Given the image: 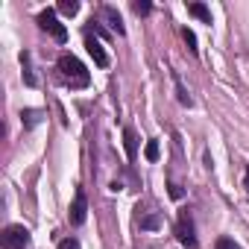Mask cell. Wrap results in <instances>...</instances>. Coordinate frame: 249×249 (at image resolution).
<instances>
[{
	"label": "cell",
	"mask_w": 249,
	"mask_h": 249,
	"mask_svg": "<svg viewBox=\"0 0 249 249\" xmlns=\"http://www.w3.org/2000/svg\"><path fill=\"white\" fill-rule=\"evenodd\" d=\"M56 65H59V73H62V79H65V82H71V88H85V85L91 82V73L85 71V65H82L76 56H71V53H62Z\"/></svg>",
	"instance_id": "6da1fadb"
},
{
	"label": "cell",
	"mask_w": 249,
	"mask_h": 249,
	"mask_svg": "<svg viewBox=\"0 0 249 249\" xmlns=\"http://www.w3.org/2000/svg\"><path fill=\"white\" fill-rule=\"evenodd\" d=\"M176 237H179V243L188 246V249H196V246H199V240H196V234H194V217H191V211H182V214H179V220H176Z\"/></svg>",
	"instance_id": "7a4b0ae2"
},
{
	"label": "cell",
	"mask_w": 249,
	"mask_h": 249,
	"mask_svg": "<svg viewBox=\"0 0 249 249\" xmlns=\"http://www.w3.org/2000/svg\"><path fill=\"white\" fill-rule=\"evenodd\" d=\"M38 27H41L44 33H50L59 44H65V41H68V30L59 24V18H56V12H53V9H44V12L38 15Z\"/></svg>",
	"instance_id": "3957f363"
},
{
	"label": "cell",
	"mask_w": 249,
	"mask_h": 249,
	"mask_svg": "<svg viewBox=\"0 0 249 249\" xmlns=\"http://www.w3.org/2000/svg\"><path fill=\"white\" fill-rule=\"evenodd\" d=\"M3 246L6 249H27L30 246V229L27 226H6L3 229Z\"/></svg>",
	"instance_id": "277c9868"
},
{
	"label": "cell",
	"mask_w": 249,
	"mask_h": 249,
	"mask_svg": "<svg viewBox=\"0 0 249 249\" xmlns=\"http://www.w3.org/2000/svg\"><path fill=\"white\" fill-rule=\"evenodd\" d=\"M85 47H88V53H91V59H94L97 68H108V53L103 50V44H100L91 33H85Z\"/></svg>",
	"instance_id": "5b68a950"
},
{
	"label": "cell",
	"mask_w": 249,
	"mask_h": 249,
	"mask_svg": "<svg viewBox=\"0 0 249 249\" xmlns=\"http://www.w3.org/2000/svg\"><path fill=\"white\" fill-rule=\"evenodd\" d=\"M85 217H88V199H85V194H82V191H76L73 205H71V223H73V226H82V223H85Z\"/></svg>",
	"instance_id": "8992f818"
},
{
	"label": "cell",
	"mask_w": 249,
	"mask_h": 249,
	"mask_svg": "<svg viewBox=\"0 0 249 249\" xmlns=\"http://www.w3.org/2000/svg\"><path fill=\"white\" fill-rule=\"evenodd\" d=\"M123 147H126L129 161H135V159H138V135H135V129H132V126L123 129Z\"/></svg>",
	"instance_id": "52a82bcc"
},
{
	"label": "cell",
	"mask_w": 249,
	"mask_h": 249,
	"mask_svg": "<svg viewBox=\"0 0 249 249\" xmlns=\"http://www.w3.org/2000/svg\"><path fill=\"white\" fill-rule=\"evenodd\" d=\"M103 15H106V21H108L111 33H117V36H123V33H126V30H123V21H120V15H117L111 6H106V9H103Z\"/></svg>",
	"instance_id": "ba28073f"
},
{
	"label": "cell",
	"mask_w": 249,
	"mask_h": 249,
	"mask_svg": "<svg viewBox=\"0 0 249 249\" xmlns=\"http://www.w3.org/2000/svg\"><path fill=\"white\" fill-rule=\"evenodd\" d=\"M21 68H24V82H27L30 88H36V85H38V79H36V73H33V65H30V53H21Z\"/></svg>",
	"instance_id": "9c48e42d"
},
{
	"label": "cell",
	"mask_w": 249,
	"mask_h": 249,
	"mask_svg": "<svg viewBox=\"0 0 249 249\" xmlns=\"http://www.w3.org/2000/svg\"><path fill=\"white\" fill-rule=\"evenodd\" d=\"M188 12H191L194 18H199L202 24H211V12H208V6H205V3H191V6H188Z\"/></svg>",
	"instance_id": "30bf717a"
},
{
	"label": "cell",
	"mask_w": 249,
	"mask_h": 249,
	"mask_svg": "<svg viewBox=\"0 0 249 249\" xmlns=\"http://www.w3.org/2000/svg\"><path fill=\"white\" fill-rule=\"evenodd\" d=\"M173 82H176V97H179V103H182V106H188V108H191V106H194V100H191V94H188V91H185V85H182V79H179V76H176V73H173Z\"/></svg>",
	"instance_id": "8fae6325"
},
{
	"label": "cell",
	"mask_w": 249,
	"mask_h": 249,
	"mask_svg": "<svg viewBox=\"0 0 249 249\" xmlns=\"http://www.w3.org/2000/svg\"><path fill=\"white\" fill-rule=\"evenodd\" d=\"M59 12L68 15V18H73V15L79 12V3H76V0H62V3H59Z\"/></svg>",
	"instance_id": "7c38bea8"
},
{
	"label": "cell",
	"mask_w": 249,
	"mask_h": 249,
	"mask_svg": "<svg viewBox=\"0 0 249 249\" xmlns=\"http://www.w3.org/2000/svg\"><path fill=\"white\" fill-rule=\"evenodd\" d=\"M182 38H185V44H188V50H191V53L196 56V53H199V47H196V36H194V33L188 30V27H185V30H182Z\"/></svg>",
	"instance_id": "4fadbf2b"
},
{
	"label": "cell",
	"mask_w": 249,
	"mask_h": 249,
	"mask_svg": "<svg viewBox=\"0 0 249 249\" xmlns=\"http://www.w3.org/2000/svg\"><path fill=\"white\" fill-rule=\"evenodd\" d=\"M144 156H147V161H156V159H159V141H147Z\"/></svg>",
	"instance_id": "5bb4252c"
},
{
	"label": "cell",
	"mask_w": 249,
	"mask_h": 249,
	"mask_svg": "<svg viewBox=\"0 0 249 249\" xmlns=\"http://www.w3.org/2000/svg\"><path fill=\"white\" fill-rule=\"evenodd\" d=\"M132 9H135V15H141V18H144V15H150V9H153V6L147 3V0H141V3H135Z\"/></svg>",
	"instance_id": "9a60e30c"
},
{
	"label": "cell",
	"mask_w": 249,
	"mask_h": 249,
	"mask_svg": "<svg viewBox=\"0 0 249 249\" xmlns=\"http://www.w3.org/2000/svg\"><path fill=\"white\" fill-rule=\"evenodd\" d=\"M156 226H159V214H150L141 220V229H156Z\"/></svg>",
	"instance_id": "2e32d148"
},
{
	"label": "cell",
	"mask_w": 249,
	"mask_h": 249,
	"mask_svg": "<svg viewBox=\"0 0 249 249\" xmlns=\"http://www.w3.org/2000/svg\"><path fill=\"white\" fill-rule=\"evenodd\" d=\"M217 249H240V246H237L231 237H220V240H217Z\"/></svg>",
	"instance_id": "e0dca14e"
},
{
	"label": "cell",
	"mask_w": 249,
	"mask_h": 249,
	"mask_svg": "<svg viewBox=\"0 0 249 249\" xmlns=\"http://www.w3.org/2000/svg\"><path fill=\"white\" fill-rule=\"evenodd\" d=\"M21 117H27V126H36V123H38V111H33V108H27Z\"/></svg>",
	"instance_id": "ac0fdd59"
},
{
	"label": "cell",
	"mask_w": 249,
	"mask_h": 249,
	"mask_svg": "<svg viewBox=\"0 0 249 249\" xmlns=\"http://www.w3.org/2000/svg\"><path fill=\"white\" fill-rule=\"evenodd\" d=\"M59 249H79V240H76V237H65V240L59 243Z\"/></svg>",
	"instance_id": "d6986e66"
},
{
	"label": "cell",
	"mask_w": 249,
	"mask_h": 249,
	"mask_svg": "<svg viewBox=\"0 0 249 249\" xmlns=\"http://www.w3.org/2000/svg\"><path fill=\"white\" fill-rule=\"evenodd\" d=\"M170 196H176V199L182 196V191H179V185H170Z\"/></svg>",
	"instance_id": "ffe728a7"
},
{
	"label": "cell",
	"mask_w": 249,
	"mask_h": 249,
	"mask_svg": "<svg viewBox=\"0 0 249 249\" xmlns=\"http://www.w3.org/2000/svg\"><path fill=\"white\" fill-rule=\"evenodd\" d=\"M243 188H246V194H249V167H246V176H243Z\"/></svg>",
	"instance_id": "44dd1931"
}]
</instances>
